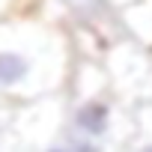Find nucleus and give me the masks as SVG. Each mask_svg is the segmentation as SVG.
Returning a JSON list of instances; mask_svg holds the SVG:
<instances>
[{
    "instance_id": "obj_1",
    "label": "nucleus",
    "mask_w": 152,
    "mask_h": 152,
    "mask_svg": "<svg viewBox=\"0 0 152 152\" xmlns=\"http://www.w3.org/2000/svg\"><path fill=\"white\" fill-rule=\"evenodd\" d=\"M69 78V39L39 15L0 18V99L36 102Z\"/></svg>"
},
{
    "instance_id": "obj_2",
    "label": "nucleus",
    "mask_w": 152,
    "mask_h": 152,
    "mask_svg": "<svg viewBox=\"0 0 152 152\" xmlns=\"http://www.w3.org/2000/svg\"><path fill=\"white\" fill-rule=\"evenodd\" d=\"M107 81L119 99H146L152 87V60L134 39H122L107 54Z\"/></svg>"
},
{
    "instance_id": "obj_3",
    "label": "nucleus",
    "mask_w": 152,
    "mask_h": 152,
    "mask_svg": "<svg viewBox=\"0 0 152 152\" xmlns=\"http://www.w3.org/2000/svg\"><path fill=\"white\" fill-rule=\"evenodd\" d=\"M69 131L104 143L116 131V102L104 90L81 93L72 104V113H69Z\"/></svg>"
},
{
    "instance_id": "obj_4",
    "label": "nucleus",
    "mask_w": 152,
    "mask_h": 152,
    "mask_svg": "<svg viewBox=\"0 0 152 152\" xmlns=\"http://www.w3.org/2000/svg\"><path fill=\"white\" fill-rule=\"evenodd\" d=\"M119 24L140 48L152 54V0H134L131 6L119 9Z\"/></svg>"
},
{
    "instance_id": "obj_5",
    "label": "nucleus",
    "mask_w": 152,
    "mask_h": 152,
    "mask_svg": "<svg viewBox=\"0 0 152 152\" xmlns=\"http://www.w3.org/2000/svg\"><path fill=\"white\" fill-rule=\"evenodd\" d=\"M69 149L72 152H104V143L102 140H93V137H84V134H75V131H66L63 134Z\"/></svg>"
},
{
    "instance_id": "obj_6",
    "label": "nucleus",
    "mask_w": 152,
    "mask_h": 152,
    "mask_svg": "<svg viewBox=\"0 0 152 152\" xmlns=\"http://www.w3.org/2000/svg\"><path fill=\"white\" fill-rule=\"evenodd\" d=\"M69 3H72L75 9H81V12H84L87 18H93V21H96V18H102L99 12H104V9H110V6L104 3V0H69Z\"/></svg>"
},
{
    "instance_id": "obj_7",
    "label": "nucleus",
    "mask_w": 152,
    "mask_h": 152,
    "mask_svg": "<svg viewBox=\"0 0 152 152\" xmlns=\"http://www.w3.org/2000/svg\"><path fill=\"white\" fill-rule=\"evenodd\" d=\"M30 0H0V18H12V15H27Z\"/></svg>"
},
{
    "instance_id": "obj_8",
    "label": "nucleus",
    "mask_w": 152,
    "mask_h": 152,
    "mask_svg": "<svg viewBox=\"0 0 152 152\" xmlns=\"http://www.w3.org/2000/svg\"><path fill=\"white\" fill-rule=\"evenodd\" d=\"M42 152H72V149H69V143H66V137H63V140H57V143H48Z\"/></svg>"
},
{
    "instance_id": "obj_9",
    "label": "nucleus",
    "mask_w": 152,
    "mask_h": 152,
    "mask_svg": "<svg viewBox=\"0 0 152 152\" xmlns=\"http://www.w3.org/2000/svg\"><path fill=\"white\" fill-rule=\"evenodd\" d=\"M104 3L110 6V9H125V6H131L134 0H104Z\"/></svg>"
},
{
    "instance_id": "obj_10",
    "label": "nucleus",
    "mask_w": 152,
    "mask_h": 152,
    "mask_svg": "<svg viewBox=\"0 0 152 152\" xmlns=\"http://www.w3.org/2000/svg\"><path fill=\"white\" fill-rule=\"evenodd\" d=\"M137 152H152V137H149V140H143V143L137 146Z\"/></svg>"
}]
</instances>
